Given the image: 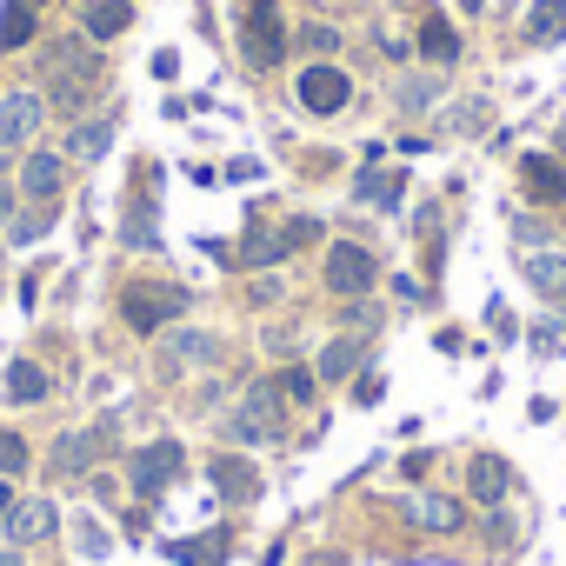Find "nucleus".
<instances>
[{"label":"nucleus","mask_w":566,"mask_h":566,"mask_svg":"<svg viewBox=\"0 0 566 566\" xmlns=\"http://www.w3.org/2000/svg\"><path fill=\"white\" fill-rule=\"evenodd\" d=\"M187 307H193V294L174 287V280H140V287L120 294V321H127L134 334H160V327H174Z\"/></svg>","instance_id":"obj_1"},{"label":"nucleus","mask_w":566,"mask_h":566,"mask_svg":"<svg viewBox=\"0 0 566 566\" xmlns=\"http://www.w3.org/2000/svg\"><path fill=\"white\" fill-rule=\"evenodd\" d=\"M227 433L233 440H280L287 433V400H280V387L273 380H247V394L227 413Z\"/></svg>","instance_id":"obj_2"},{"label":"nucleus","mask_w":566,"mask_h":566,"mask_svg":"<svg viewBox=\"0 0 566 566\" xmlns=\"http://www.w3.org/2000/svg\"><path fill=\"white\" fill-rule=\"evenodd\" d=\"M240 48H247V67H260V74L287 61V21H280L273 0H253V8H247V21H240Z\"/></svg>","instance_id":"obj_3"},{"label":"nucleus","mask_w":566,"mask_h":566,"mask_svg":"<svg viewBox=\"0 0 566 566\" xmlns=\"http://www.w3.org/2000/svg\"><path fill=\"white\" fill-rule=\"evenodd\" d=\"M374 280H380V260H374L367 247H354V240H334V247H327V287H334V294L360 301V294H374Z\"/></svg>","instance_id":"obj_4"},{"label":"nucleus","mask_w":566,"mask_h":566,"mask_svg":"<svg viewBox=\"0 0 566 566\" xmlns=\"http://www.w3.org/2000/svg\"><path fill=\"white\" fill-rule=\"evenodd\" d=\"M187 467V447L180 440H147L140 453H134V493L140 500H154V493H167V480Z\"/></svg>","instance_id":"obj_5"},{"label":"nucleus","mask_w":566,"mask_h":566,"mask_svg":"<svg viewBox=\"0 0 566 566\" xmlns=\"http://www.w3.org/2000/svg\"><path fill=\"white\" fill-rule=\"evenodd\" d=\"M41 120H48V101H41V94H28V87L0 94V154H8V147H28V140L41 134Z\"/></svg>","instance_id":"obj_6"},{"label":"nucleus","mask_w":566,"mask_h":566,"mask_svg":"<svg viewBox=\"0 0 566 566\" xmlns=\"http://www.w3.org/2000/svg\"><path fill=\"white\" fill-rule=\"evenodd\" d=\"M54 526H61V506L48 493H28V500L8 506V546H41Z\"/></svg>","instance_id":"obj_7"},{"label":"nucleus","mask_w":566,"mask_h":566,"mask_svg":"<svg viewBox=\"0 0 566 566\" xmlns=\"http://www.w3.org/2000/svg\"><path fill=\"white\" fill-rule=\"evenodd\" d=\"M354 101V81L340 67H301V107L307 114H340Z\"/></svg>","instance_id":"obj_8"},{"label":"nucleus","mask_w":566,"mask_h":566,"mask_svg":"<svg viewBox=\"0 0 566 566\" xmlns=\"http://www.w3.org/2000/svg\"><path fill=\"white\" fill-rule=\"evenodd\" d=\"M467 493H473L480 506H500V500L513 493V460H500V453H473V460H467Z\"/></svg>","instance_id":"obj_9"},{"label":"nucleus","mask_w":566,"mask_h":566,"mask_svg":"<svg viewBox=\"0 0 566 566\" xmlns=\"http://www.w3.org/2000/svg\"><path fill=\"white\" fill-rule=\"evenodd\" d=\"M400 506H407V520H413L420 533H460V520H467L453 493H427V486H420V493H407Z\"/></svg>","instance_id":"obj_10"},{"label":"nucleus","mask_w":566,"mask_h":566,"mask_svg":"<svg viewBox=\"0 0 566 566\" xmlns=\"http://www.w3.org/2000/svg\"><path fill=\"white\" fill-rule=\"evenodd\" d=\"M61 187H67V160H61V154H28V167H21V193H28L34 207H54Z\"/></svg>","instance_id":"obj_11"},{"label":"nucleus","mask_w":566,"mask_h":566,"mask_svg":"<svg viewBox=\"0 0 566 566\" xmlns=\"http://www.w3.org/2000/svg\"><path fill=\"white\" fill-rule=\"evenodd\" d=\"M127 21H134L127 0H81V34L87 41H114V34H127Z\"/></svg>","instance_id":"obj_12"},{"label":"nucleus","mask_w":566,"mask_h":566,"mask_svg":"<svg viewBox=\"0 0 566 566\" xmlns=\"http://www.w3.org/2000/svg\"><path fill=\"white\" fill-rule=\"evenodd\" d=\"M107 453V433H61L54 447V473H94Z\"/></svg>","instance_id":"obj_13"},{"label":"nucleus","mask_w":566,"mask_h":566,"mask_svg":"<svg viewBox=\"0 0 566 566\" xmlns=\"http://www.w3.org/2000/svg\"><path fill=\"white\" fill-rule=\"evenodd\" d=\"M207 480H213L227 500H253V493H260V473H253L240 453H213V460H207Z\"/></svg>","instance_id":"obj_14"},{"label":"nucleus","mask_w":566,"mask_h":566,"mask_svg":"<svg viewBox=\"0 0 566 566\" xmlns=\"http://www.w3.org/2000/svg\"><path fill=\"white\" fill-rule=\"evenodd\" d=\"M287 253H294L287 227H247V240H240V260L247 266H273V260H287Z\"/></svg>","instance_id":"obj_15"},{"label":"nucleus","mask_w":566,"mask_h":566,"mask_svg":"<svg viewBox=\"0 0 566 566\" xmlns=\"http://www.w3.org/2000/svg\"><path fill=\"white\" fill-rule=\"evenodd\" d=\"M520 180H526V193H533V200H546V207H553V200H566V174H559L546 154H526V160H520Z\"/></svg>","instance_id":"obj_16"},{"label":"nucleus","mask_w":566,"mask_h":566,"mask_svg":"<svg viewBox=\"0 0 566 566\" xmlns=\"http://www.w3.org/2000/svg\"><path fill=\"white\" fill-rule=\"evenodd\" d=\"M526 41L533 48L566 41V0H533V8H526Z\"/></svg>","instance_id":"obj_17"},{"label":"nucleus","mask_w":566,"mask_h":566,"mask_svg":"<svg viewBox=\"0 0 566 566\" xmlns=\"http://www.w3.org/2000/svg\"><path fill=\"white\" fill-rule=\"evenodd\" d=\"M220 360V340L213 334H174V347H167V374H180V367H213Z\"/></svg>","instance_id":"obj_18"},{"label":"nucleus","mask_w":566,"mask_h":566,"mask_svg":"<svg viewBox=\"0 0 566 566\" xmlns=\"http://www.w3.org/2000/svg\"><path fill=\"white\" fill-rule=\"evenodd\" d=\"M34 41V0H8V8H0V48H28Z\"/></svg>","instance_id":"obj_19"},{"label":"nucleus","mask_w":566,"mask_h":566,"mask_svg":"<svg viewBox=\"0 0 566 566\" xmlns=\"http://www.w3.org/2000/svg\"><path fill=\"white\" fill-rule=\"evenodd\" d=\"M107 147H114V120H81V127L67 134V154H74V160H101Z\"/></svg>","instance_id":"obj_20"},{"label":"nucleus","mask_w":566,"mask_h":566,"mask_svg":"<svg viewBox=\"0 0 566 566\" xmlns=\"http://www.w3.org/2000/svg\"><path fill=\"white\" fill-rule=\"evenodd\" d=\"M8 400H14V407H34V400H48V374H41L34 360H14V367H8Z\"/></svg>","instance_id":"obj_21"},{"label":"nucleus","mask_w":566,"mask_h":566,"mask_svg":"<svg viewBox=\"0 0 566 566\" xmlns=\"http://www.w3.org/2000/svg\"><path fill=\"white\" fill-rule=\"evenodd\" d=\"M526 280H533L539 294H559V287H566V253H539V247H533V253H526Z\"/></svg>","instance_id":"obj_22"},{"label":"nucleus","mask_w":566,"mask_h":566,"mask_svg":"<svg viewBox=\"0 0 566 566\" xmlns=\"http://www.w3.org/2000/svg\"><path fill=\"white\" fill-rule=\"evenodd\" d=\"M420 54H427V61H440V67H447V61H460V34H453V28H447V21H440V14H433V21H427V28H420Z\"/></svg>","instance_id":"obj_23"},{"label":"nucleus","mask_w":566,"mask_h":566,"mask_svg":"<svg viewBox=\"0 0 566 566\" xmlns=\"http://www.w3.org/2000/svg\"><path fill=\"white\" fill-rule=\"evenodd\" d=\"M400 193H407V180H400V174H380V167H367V174H360V200H374V207H400Z\"/></svg>","instance_id":"obj_24"},{"label":"nucleus","mask_w":566,"mask_h":566,"mask_svg":"<svg viewBox=\"0 0 566 566\" xmlns=\"http://www.w3.org/2000/svg\"><path fill=\"white\" fill-rule=\"evenodd\" d=\"M174 559H187V566H220V559H227V533H200V539H180V546H174Z\"/></svg>","instance_id":"obj_25"},{"label":"nucleus","mask_w":566,"mask_h":566,"mask_svg":"<svg viewBox=\"0 0 566 566\" xmlns=\"http://www.w3.org/2000/svg\"><path fill=\"white\" fill-rule=\"evenodd\" d=\"M273 387H280V400H287V407H307V400H314V387H321V374H314V367H287Z\"/></svg>","instance_id":"obj_26"},{"label":"nucleus","mask_w":566,"mask_h":566,"mask_svg":"<svg viewBox=\"0 0 566 566\" xmlns=\"http://www.w3.org/2000/svg\"><path fill=\"white\" fill-rule=\"evenodd\" d=\"M354 360H360V340H334V347L321 354V367H314V374H321V380H347V374H354Z\"/></svg>","instance_id":"obj_27"},{"label":"nucleus","mask_w":566,"mask_h":566,"mask_svg":"<svg viewBox=\"0 0 566 566\" xmlns=\"http://www.w3.org/2000/svg\"><path fill=\"white\" fill-rule=\"evenodd\" d=\"M74 546H81L87 559H107V553H114V533H107L101 520H87V513H81V520H74Z\"/></svg>","instance_id":"obj_28"},{"label":"nucleus","mask_w":566,"mask_h":566,"mask_svg":"<svg viewBox=\"0 0 566 566\" xmlns=\"http://www.w3.org/2000/svg\"><path fill=\"white\" fill-rule=\"evenodd\" d=\"M41 233H48V207H28V213L8 220V240H14V247H28V240H41Z\"/></svg>","instance_id":"obj_29"},{"label":"nucleus","mask_w":566,"mask_h":566,"mask_svg":"<svg viewBox=\"0 0 566 566\" xmlns=\"http://www.w3.org/2000/svg\"><path fill=\"white\" fill-rule=\"evenodd\" d=\"M21 467H28V440H21V433H8V427H0V473L14 480Z\"/></svg>","instance_id":"obj_30"},{"label":"nucleus","mask_w":566,"mask_h":566,"mask_svg":"<svg viewBox=\"0 0 566 566\" xmlns=\"http://www.w3.org/2000/svg\"><path fill=\"white\" fill-rule=\"evenodd\" d=\"M301 48H307V54H334L340 34H334V28H301Z\"/></svg>","instance_id":"obj_31"},{"label":"nucleus","mask_w":566,"mask_h":566,"mask_svg":"<svg viewBox=\"0 0 566 566\" xmlns=\"http://www.w3.org/2000/svg\"><path fill=\"white\" fill-rule=\"evenodd\" d=\"M127 247H160V233H154V220H147V213H134V227H127Z\"/></svg>","instance_id":"obj_32"},{"label":"nucleus","mask_w":566,"mask_h":566,"mask_svg":"<svg viewBox=\"0 0 566 566\" xmlns=\"http://www.w3.org/2000/svg\"><path fill=\"white\" fill-rule=\"evenodd\" d=\"M400 101H407V107H427V101H433V81H407V94H400Z\"/></svg>","instance_id":"obj_33"},{"label":"nucleus","mask_w":566,"mask_h":566,"mask_svg":"<svg viewBox=\"0 0 566 566\" xmlns=\"http://www.w3.org/2000/svg\"><path fill=\"white\" fill-rule=\"evenodd\" d=\"M8 506H14V486H8V473H0V520H8Z\"/></svg>","instance_id":"obj_34"},{"label":"nucleus","mask_w":566,"mask_h":566,"mask_svg":"<svg viewBox=\"0 0 566 566\" xmlns=\"http://www.w3.org/2000/svg\"><path fill=\"white\" fill-rule=\"evenodd\" d=\"M14 220V193H0V227H8Z\"/></svg>","instance_id":"obj_35"},{"label":"nucleus","mask_w":566,"mask_h":566,"mask_svg":"<svg viewBox=\"0 0 566 566\" xmlns=\"http://www.w3.org/2000/svg\"><path fill=\"white\" fill-rule=\"evenodd\" d=\"M0 566H21V546H0Z\"/></svg>","instance_id":"obj_36"},{"label":"nucleus","mask_w":566,"mask_h":566,"mask_svg":"<svg viewBox=\"0 0 566 566\" xmlns=\"http://www.w3.org/2000/svg\"><path fill=\"white\" fill-rule=\"evenodd\" d=\"M307 566H347V559H340V553H321V559H307Z\"/></svg>","instance_id":"obj_37"},{"label":"nucleus","mask_w":566,"mask_h":566,"mask_svg":"<svg viewBox=\"0 0 566 566\" xmlns=\"http://www.w3.org/2000/svg\"><path fill=\"white\" fill-rule=\"evenodd\" d=\"M480 8H486V0H460V14H480Z\"/></svg>","instance_id":"obj_38"}]
</instances>
